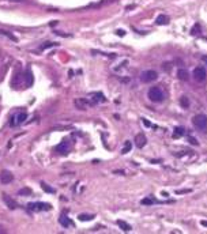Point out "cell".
I'll return each instance as SVG.
<instances>
[{
    "label": "cell",
    "mask_w": 207,
    "mask_h": 234,
    "mask_svg": "<svg viewBox=\"0 0 207 234\" xmlns=\"http://www.w3.org/2000/svg\"><path fill=\"white\" fill-rule=\"evenodd\" d=\"M149 100L151 102H161L164 100V93L158 86H154L149 90Z\"/></svg>",
    "instance_id": "obj_1"
},
{
    "label": "cell",
    "mask_w": 207,
    "mask_h": 234,
    "mask_svg": "<svg viewBox=\"0 0 207 234\" xmlns=\"http://www.w3.org/2000/svg\"><path fill=\"white\" fill-rule=\"evenodd\" d=\"M192 124H194L195 128L200 129V131L207 129V116L206 114H196L194 119H192Z\"/></svg>",
    "instance_id": "obj_2"
},
{
    "label": "cell",
    "mask_w": 207,
    "mask_h": 234,
    "mask_svg": "<svg viewBox=\"0 0 207 234\" xmlns=\"http://www.w3.org/2000/svg\"><path fill=\"white\" fill-rule=\"evenodd\" d=\"M27 208L30 211H49L52 208V205L49 203H42V202H36V203H30L27 204Z\"/></svg>",
    "instance_id": "obj_3"
},
{
    "label": "cell",
    "mask_w": 207,
    "mask_h": 234,
    "mask_svg": "<svg viewBox=\"0 0 207 234\" xmlns=\"http://www.w3.org/2000/svg\"><path fill=\"white\" fill-rule=\"evenodd\" d=\"M157 78H158V74H157L154 70L143 71L142 74H140V80H142L143 83H150V82H154Z\"/></svg>",
    "instance_id": "obj_4"
},
{
    "label": "cell",
    "mask_w": 207,
    "mask_h": 234,
    "mask_svg": "<svg viewBox=\"0 0 207 234\" xmlns=\"http://www.w3.org/2000/svg\"><path fill=\"white\" fill-rule=\"evenodd\" d=\"M192 76H194V79L196 80V82H203V80L206 79V76H207L206 68H203V67H196V68L194 70V72H192Z\"/></svg>",
    "instance_id": "obj_5"
},
{
    "label": "cell",
    "mask_w": 207,
    "mask_h": 234,
    "mask_svg": "<svg viewBox=\"0 0 207 234\" xmlns=\"http://www.w3.org/2000/svg\"><path fill=\"white\" fill-rule=\"evenodd\" d=\"M26 120H27V113L21 112V113H18V114L14 116L12 119H11L10 125H11V127H15V125H21V124H23V123H25Z\"/></svg>",
    "instance_id": "obj_6"
},
{
    "label": "cell",
    "mask_w": 207,
    "mask_h": 234,
    "mask_svg": "<svg viewBox=\"0 0 207 234\" xmlns=\"http://www.w3.org/2000/svg\"><path fill=\"white\" fill-rule=\"evenodd\" d=\"M56 151L62 155H67L68 153H70V143H68L67 140L60 142V145L56 146Z\"/></svg>",
    "instance_id": "obj_7"
},
{
    "label": "cell",
    "mask_w": 207,
    "mask_h": 234,
    "mask_svg": "<svg viewBox=\"0 0 207 234\" xmlns=\"http://www.w3.org/2000/svg\"><path fill=\"white\" fill-rule=\"evenodd\" d=\"M146 143H147V139H146V136L143 134H138L135 136V145L138 148H143L146 146Z\"/></svg>",
    "instance_id": "obj_8"
},
{
    "label": "cell",
    "mask_w": 207,
    "mask_h": 234,
    "mask_svg": "<svg viewBox=\"0 0 207 234\" xmlns=\"http://www.w3.org/2000/svg\"><path fill=\"white\" fill-rule=\"evenodd\" d=\"M12 174L10 173V172H7V170H4V172H1L0 173V181H1V184H10L11 181H12Z\"/></svg>",
    "instance_id": "obj_9"
},
{
    "label": "cell",
    "mask_w": 207,
    "mask_h": 234,
    "mask_svg": "<svg viewBox=\"0 0 207 234\" xmlns=\"http://www.w3.org/2000/svg\"><path fill=\"white\" fill-rule=\"evenodd\" d=\"M3 200H4V203L7 204V207L10 210H15V208H18V204H16V202L14 199H11L10 196L8 195H3Z\"/></svg>",
    "instance_id": "obj_10"
},
{
    "label": "cell",
    "mask_w": 207,
    "mask_h": 234,
    "mask_svg": "<svg viewBox=\"0 0 207 234\" xmlns=\"http://www.w3.org/2000/svg\"><path fill=\"white\" fill-rule=\"evenodd\" d=\"M155 23L159 26H164V25H168L169 23V16L165 15V14H161V15L157 16V19H155Z\"/></svg>",
    "instance_id": "obj_11"
},
{
    "label": "cell",
    "mask_w": 207,
    "mask_h": 234,
    "mask_svg": "<svg viewBox=\"0 0 207 234\" xmlns=\"http://www.w3.org/2000/svg\"><path fill=\"white\" fill-rule=\"evenodd\" d=\"M177 78L180 80H184V82H187V80L189 79V74H188L187 70H184V68H180V70L177 71Z\"/></svg>",
    "instance_id": "obj_12"
},
{
    "label": "cell",
    "mask_w": 207,
    "mask_h": 234,
    "mask_svg": "<svg viewBox=\"0 0 207 234\" xmlns=\"http://www.w3.org/2000/svg\"><path fill=\"white\" fill-rule=\"evenodd\" d=\"M59 223L62 224L63 227H70L72 224V222L70 221V218H67L65 215H60V218H59Z\"/></svg>",
    "instance_id": "obj_13"
},
{
    "label": "cell",
    "mask_w": 207,
    "mask_h": 234,
    "mask_svg": "<svg viewBox=\"0 0 207 234\" xmlns=\"http://www.w3.org/2000/svg\"><path fill=\"white\" fill-rule=\"evenodd\" d=\"M75 103H76V106H78V108H79L81 110H84V109H86V106L91 105V103L89 102L87 100H76V101H75Z\"/></svg>",
    "instance_id": "obj_14"
},
{
    "label": "cell",
    "mask_w": 207,
    "mask_h": 234,
    "mask_svg": "<svg viewBox=\"0 0 207 234\" xmlns=\"http://www.w3.org/2000/svg\"><path fill=\"white\" fill-rule=\"evenodd\" d=\"M117 224H119V227L123 231H131V230H132L131 224H128L127 222H124V221H117Z\"/></svg>",
    "instance_id": "obj_15"
},
{
    "label": "cell",
    "mask_w": 207,
    "mask_h": 234,
    "mask_svg": "<svg viewBox=\"0 0 207 234\" xmlns=\"http://www.w3.org/2000/svg\"><path fill=\"white\" fill-rule=\"evenodd\" d=\"M184 134H185V131H184V128H183V127H176L175 132H173V138L178 139V138H181V136H183Z\"/></svg>",
    "instance_id": "obj_16"
},
{
    "label": "cell",
    "mask_w": 207,
    "mask_h": 234,
    "mask_svg": "<svg viewBox=\"0 0 207 234\" xmlns=\"http://www.w3.org/2000/svg\"><path fill=\"white\" fill-rule=\"evenodd\" d=\"M94 218V215H87V214H79L78 215V219L81 222H87V221H91Z\"/></svg>",
    "instance_id": "obj_17"
},
{
    "label": "cell",
    "mask_w": 207,
    "mask_h": 234,
    "mask_svg": "<svg viewBox=\"0 0 207 234\" xmlns=\"http://www.w3.org/2000/svg\"><path fill=\"white\" fill-rule=\"evenodd\" d=\"M41 188L44 189V192H46V193H55V189H53L52 186L46 185L45 183H41Z\"/></svg>",
    "instance_id": "obj_18"
},
{
    "label": "cell",
    "mask_w": 207,
    "mask_h": 234,
    "mask_svg": "<svg viewBox=\"0 0 207 234\" xmlns=\"http://www.w3.org/2000/svg\"><path fill=\"white\" fill-rule=\"evenodd\" d=\"M180 105L184 108V109H187L188 106H189V100H188L187 97H181L180 98Z\"/></svg>",
    "instance_id": "obj_19"
},
{
    "label": "cell",
    "mask_w": 207,
    "mask_h": 234,
    "mask_svg": "<svg viewBox=\"0 0 207 234\" xmlns=\"http://www.w3.org/2000/svg\"><path fill=\"white\" fill-rule=\"evenodd\" d=\"M0 34H1V35H6V37H8L10 40H12V41H18L15 35H12L10 32H7V30H0Z\"/></svg>",
    "instance_id": "obj_20"
},
{
    "label": "cell",
    "mask_w": 207,
    "mask_h": 234,
    "mask_svg": "<svg viewBox=\"0 0 207 234\" xmlns=\"http://www.w3.org/2000/svg\"><path fill=\"white\" fill-rule=\"evenodd\" d=\"M199 33H202V29H200V25H199V23H196V25H195L194 27L191 29V34L192 35H197Z\"/></svg>",
    "instance_id": "obj_21"
},
{
    "label": "cell",
    "mask_w": 207,
    "mask_h": 234,
    "mask_svg": "<svg viewBox=\"0 0 207 234\" xmlns=\"http://www.w3.org/2000/svg\"><path fill=\"white\" fill-rule=\"evenodd\" d=\"M140 203H142L143 205H151V204H154V203H157V200L150 199V197H146V199H142V200H140Z\"/></svg>",
    "instance_id": "obj_22"
},
{
    "label": "cell",
    "mask_w": 207,
    "mask_h": 234,
    "mask_svg": "<svg viewBox=\"0 0 207 234\" xmlns=\"http://www.w3.org/2000/svg\"><path fill=\"white\" fill-rule=\"evenodd\" d=\"M131 148H132V145H131V142L127 140V142H126V145H124V148H123V151H121V153H123V154H127V153H129V151H131Z\"/></svg>",
    "instance_id": "obj_23"
},
{
    "label": "cell",
    "mask_w": 207,
    "mask_h": 234,
    "mask_svg": "<svg viewBox=\"0 0 207 234\" xmlns=\"http://www.w3.org/2000/svg\"><path fill=\"white\" fill-rule=\"evenodd\" d=\"M56 42H44V44L41 45V49L42 51H45V49H48V48H52V46H56Z\"/></svg>",
    "instance_id": "obj_24"
},
{
    "label": "cell",
    "mask_w": 207,
    "mask_h": 234,
    "mask_svg": "<svg viewBox=\"0 0 207 234\" xmlns=\"http://www.w3.org/2000/svg\"><path fill=\"white\" fill-rule=\"evenodd\" d=\"M30 193H32V189H30V188H23V189H21L19 192H18V195L23 196V195H30Z\"/></svg>",
    "instance_id": "obj_25"
},
{
    "label": "cell",
    "mask_w": 207,
    "mask_h": 234,
    "mask_svg": "<svg viewBox=\"0 0 207 234\" xmlns=\"http://www.w3.org/2000/svg\"><path fill=\"white\" fill-rule=\"evenodd\" d=\"M188 140H189V143H191V145H194V146H199V142H197L195 138H189Z\"/></svg>",
    "instance_id": "obj_26"
},
{
    "label": "cell",
    "mask_w": 207,
    "mask_h": 234,
    "mask_svg": "<svg viewBox=\"0 0 207 234\" xmlns=\"http://www.w3.org/2000/svg\"><path fill=\"white\" fill-rule=\"evenodd\" d=\"M116 34L119 35V37H123V35H126V32L121 30V29H119V30H116Z\"/></svg>",
    "instance_id": "obj_27"
},
{
    "label": "cell",
    "mask_w": 207,
    "mask_h": 234,
    "mask_svg": "<svg viewBox=\"0 0 207 234\" xmlns=\"http://www.w3.org/2000/svg\"><path fill=\"white\" fill-rule=\"evenodd\" d=\"M187 192H191V189H181V191H176V193H177V195H180V193H187Z\"/></svg>",
    "instance_id": "obj_28"
},
{
    "label": "cell",
    "mask_w": 207,
    "mask_h": 234,
    "mask_svg": "<svg viewBox=\"0 0 207 234\" xmlns=\"http://www.w3.org/2000/svg\"><path fill=\"white\" fill-rule=\"evenodd\" d=\"M143 124H145L146 127H151V123H150V121H147V120H146V119H143Z\"/></svg>",
    "instance_id": "obj_29"
},
{
    "label": "cell",
    "mask_w": 207,
    "mask_h": 234,
    "mask_svg": "<svg viewBox=\"0 0 207 234\" xmlns=\"http://www.w3.org/2000/svg\"><path fill=\"white\" fill-rule=\"evenodd\" d=\"M202 61H204V63H207V56L204 55V56H202Z\"/></svg>",
    "instance_id": "obj_30"
},
{
    "label": "cell",
    "mask_w": 207,
    "mask_h": 234,
    "mask_svg": "<svg viewBox=\"0 0 207 234\" xmlns=\"http://www.w3.org/2000/svg\"><path fill=\"white\" fill-rule=\"evenodd\" d=\"M200 224H202V226H206V227H207V221H202Z\"/></svg>",
    "instance_id": "obj_31"
},
{
    "label": "cell",
    "mask_w": 207,
    "mask_h": 234,
    "mask_svg": "<svg viewBox=\"0 0 207 234\" xmlns=\"http://www.w3.org/2000/svg\"><path fill=\"white\" fill-rule=\"evenodd\" d=\"M10 1H16V3H22V1H25V0H10Z\"/></svg>",
    "instance_id": "obj_32"
}]
</instances>
